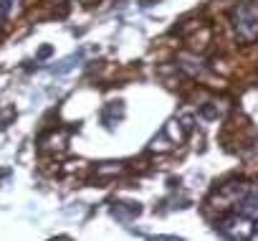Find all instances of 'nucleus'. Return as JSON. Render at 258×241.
I'll return each instance as SVG.
<instances>
[{
	"label": "nucleus",
	"instance_id": "nucleus-4",
	"mask_svg": "<svg viewBox=\"0 0 258 241\" xmlns=\"http://www.w3.org/2000/svg\"><path fill=\"white\" fill-rule=\"evenodd\" d=\"M142 208H140V203H116V208H114V216H119V218H126V216H137Z\"/></svg>",
	"mask_w": 258,
	"mask_h": 241
},
{
	"label": "nucleus",
	"instance_id": "nucleus-7",
	"mask_svg": "<svg viewBox=\"0 0 258 241\" xmlns=\"http://www.w3.org/2000/svg\"><path fill=\"white\" fill-rule=\"evenodd\" d=\"M8 18V13H6V6H3V0H0V26H3V21Z\"/></svg>",
	"mask_w": 258,
	"mask_h": 241
},
{
	"label": "nucleus",
	"instance_id": "nucleus-8",
	"mask_svg": "<svg viewBox=\"0 0 258 241\" xmlns=\"http://www.w3.org/2000/svg\"><path fill=\"white\" fill-rule=\"evenodd\" d=\"M48 54H51V46H43V49H41V54H38V59H46Z\"/></svg>",
	"mask_w": 258,
	"mask_h": 241
},
{
	"label": "nucleus",
	"instance_id": "nucleus-6",
	"mask_svg": "<svg viewBox=\"0 0 258 241\" xmlns=\"http://www.w3.org/2000/svg\"><path fill=\"white\" fill-rule=\"evenodd\" d=\"M18 3H21V0H3V6H6V13H8V16L18 13Z\"/></svg>",
	"mask_w": 258,
	"mask_h": 241
},
{
	"label": "nucleus",
	"instance_id": "nucleus-2",
	"mask_svg": "<svg viewBox=\"0 0 258 241\" xmlns=\"http://www.w3.org/2000/svg\"><path fill=\"white\" fill-rule=\"evenodd\" d=\"M215 231H220L223 236H230V238H243V236H248V218L240 213H230L215 223Z\"/></svg>",
	"mask_w": 258,
	"mask_h": 241
},
{
	"label": "nucleus",
	"instance_id": "nucleus-3",
	"mask_svg": "<svg viewBox=\"0 0 258 241\" xmlns=\"http://www.w3.org/2000/svg\"><path fill=\"white\" fill-rule=\"evenodd\" d=\"M235 213L245 218H258V185H248L243 198L235 203Z\"/></svg>",
	"mask_w": 258,
	"mask_h": 241
},
{
	"label": "nucleus",
	"instance_id": "nucleus-1",
	"mask_svg": "<svg viewBox=\"0 0 258 241\" xmlns=\"http://www.w3.org/2000/svg\"><path fill=\"white\" fill-rule=\"evenodd\" d=\"M235 36L240 41H255L258 38V3H240L230 13Z\"/></svg>",
	"mask_w": 258,
	"mask_h": 241
},
{
	"label": "nucleus",
	"instance_id": "nucleus-9",
	"mask_svg": "<svg viewBox=\"0 0 258 241\" xmlns=\"http://www.w3.org/2000/svg\"><path fill=\"white\" fill-rule=\"evenodd\" d=\"M250 236H255V238H258V223L253 226V233H250Z\"/></svg>",
	"mask_w": 258,
	"mask_h": 241
},
{
	"label": "nucleus",
	"instance_id": "nucleus-5",
	"mask_svg": "<svg viewBox=\"0 0 258 241\" xmlns=\"http://www.w3.org/2000/svg\"><path fill=\"white\" fill-rule=\"evenodd\" d=\"M16 107L13 104H8V107H3V109H0V130H6L11 122H13V119H16Z\"/></svg>",
	"mask_w": 258,
	"mask_h": 241
}]
</instances>
